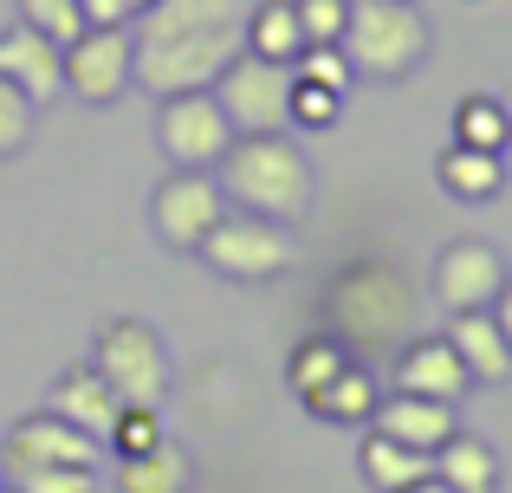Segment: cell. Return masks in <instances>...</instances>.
I'll return each instance as SVG.
<instances>
[{
	"instance_id": "obj_37",
	"label": "cell",
	"mask_w": 512,
	"mask_h": 493,
	"mask_svg": "<svg viewBox=\"0 0 512 493\" xmlns=\"http://www.w3.org/2000/svg\"><path fill=\"white\" fill-rule=\"evenodd\" d=\"M130 7H137V13H143V7H150V0H130Z\"/></svg>"
},
{
	"instance_id": "obj_32",
	"label": "cell",
	"mask_w": 512,
	"mask_h": 493,
	"mask_svg": "<svg viewBox=\"0 0 512 493\" xmlns=\"http://www.w3.org/2000/svg\"><path fill=\"white\" fill-rule=\"evenodd\" d=\"M299 78V72H292ZM338 104H344V91H325V85H292V124H312V130H325L331 117H338Z\"/></svg>"
},
{
	"instance_id": "obj_16",
	"label": "cell",
	"mask_w": 512,
	"mask_h": 493,
	"mask_svg": "<svg viewBox=\"0 0 512 493\" xmlns=\"http://www.w3.org/2000/svg\"><path fill=\"white\" fill-rule=\"evenodd\" d=\"M448 338H454V351H461V364H467L474 383H506L512 377V344H506L500 318H493V305L487 312H454Z\"/></svg>"
},
{
	"instance_id": "obj_29",
	"label": "cell",
	"mask_w": 512,
	"mask_h": 493,
	"mask_svg": "<svg viewBox=\"0 0 512 493\" xmlns=\"http://www.w3.org/2000/svg\"><path fill=\"white\" fill-rule=\"evenodd\" d=\"M292 13H299L305 46H338L344 20H350V0H292Z\"/></svg>"
},
{
	"instance_id": "obj_22",
	"label": "cell",
	"mask_w": 512,
	"mask_h": 493,
	"mask_svg": "<svg viewBox=\"0 0 512 493\" xmlns=\"http://www.w3.org/2000/svg\"><path fill=\"white\" fill-rule=\"evenodd\" d=\"M350 364V344L338 338V331H312V338L299 344V351L286 357V390L299 396V403H312L318 390H325L331 377Z\"/></svg>"
},
{
	"instance_id": "obj_5",
	"label": "cell",
	"mask_w": 512,
	"mask_h": 493,
	"mask_svg": "<svg viewBox=\"0 0 512 493\" xmlns=\"http://www.w3.org/2000/svg\"><path fill=\"white\" fill-rule=\"evenodd\" d=\"M91 370L117 390V403L163 409V396H169V351L156 338V325H143V318H111L91 338Z\"/></svg>"
},
{
	"instance_id": "obj_35",
	"label": "cell",
	"mask_w": 512,
	"mask_h": 493,
	"mask_svg": "<svg viewBox=\"0 0 512 493\" xmlns=\"http://www.w3.org/2000/svg\"><path fill=\"white\" fill-rule=\"evenodd\" d=\"M396 493H454L441 474H422V481H409V487H396Z\"/></svg>"
},
{
	"instance_id": "obj_12",
	"label": "cell",
	"mask_w": 512,
	"mask_h": 493,
	"mask_svg": "<svg viewBox=\"0 0 512 493\" xmlns=\"http://www.w3.org/2000/svg\"><path fill=\"white\" fill-rule=\"evenodd\" d=\"M0 78H13V85L46 111L52 98H65V46L52 33H39V26H26V20L7 26V33H0Z\"/></svg>"
},
{
	"instance_id": "obj_33",
	"label": "cell",
	"mask_w": 512,
	"mask_h": 493,
	"mask_svg": "<svg viewBox=\"0 0 512 493\" xmlns=\"http://www.w3.org/2000/svg\"><path fill=\"white\" fill-rule=\"evenodd\" d=\"M78 13H85V26H130L137 20L130 0H78Z\"/></svg>"
},
{
	"instance_id": "obj_3",
	"label": "cell",
	"mask_w": 512,
	"mask_h": 493,
	"mask_svg": "<svg viewBox=\"0 0 512 493\" xmlns=\"http://www.w3.org/2000/svg\"><path fill=\"white\" fill-rule=\"evenodd\" d=\"M221 189H227V208H247V215H266L286 228L312 208V163L299 156V143L286 130L234 137V150L221 156Z\"/></svg>"
},
{
	"instance_id": "obj_2",
	"label": "cell",
	"mask_w": 512,
	"mask_h": 493,
	"mask_svg": "<svg viewBox=\"0 0 512 493\" xmlns=\"http://www.w3.org/2000/svg\"><path fill=\"white\" fill-rule=\"evenodd\" d=\"M325 325L350 351H402L415 338V292L389 260H350L325 286Z\"/></svg>"
},
{
	"instance_id": "obj_25",
	"label": "cell",
	"mask_w": 512,
	"mask_h": 493,
	"mask_svg": "<svg viewBox=\"0 0 512 493\" xmlns=\"http://www.w3.org/2000/svg\"><path fill=\"white\" fill-rule=\"evenodd\" d=\"M454 143H474V150H500L506 156V98H461L454 111Z\"/></svg>"
},
{
	"instance_id": "obj_13",
	"label": "cell",
	"mask_w": 512,
	"mask_h": 493,
	"mask_svg": "<svg viewBox=\"0 0 512 493\" xmlns=\"http://www.w3.org/2000/svg\"><path fill=\"white\" fill-rule=\"evenodd\" d=\"M506 286V266L487 241H454L448 253L435 260V299L448 312H487Z\"/></svg>"
},
{
	"instance_id": "obj_8",
	"label": "cell",
	"mask_w": 512,
	"mask_h": 493,
	"mask_svg": "<svg viewBox=\"0 0 512 493\" xmlns=\"http://www.w3.org/2000/svg\"><path fill=\"white\" fill-rule=\"evenodd\" d=\"M156 137H163V156L175 169H221V156L234 150L240 130L227 124L214 91H175V98H163Z\"/></svg>"
},
{
	"instance_id": "obj_10",
	"label": "cell",
	"mask_w": 512,
	"mask_h": 493,
	"mask_svg": "<svg viewBox=\"0 0 512 493\" xmlns=\"http://www.w3.org/2000/svg\"><path fill=\"white\" fill-rule=\"evenodd\" d=\"M137 85V39L130 26H85L65 46V91L85 104H117Z\"/></svg>"
},
{
	"instance_id": "obj_38",
	"label": "cell",
	"mask_w": 512,
	"mask_h": 493,
	"mask_svg": "<svg viewBox=\"0 0 512 493\" xmlns=\"http://www.w3.org/2000/svg\"><path fill=\"white\" fill-rule=\"evenodd\" d=\"M0 493H7V481H0Z\"/></svg>"
},
{
	"instance_id": "obj_17",
	"label": "cell",
	"mask_w": 512,
	"mask_h": 493,
	"mask_svg": "<svg viewBox=\"0 0 512 493\" xmlns=\"http://www.w3.org/2000/svg\"><path fill=\"white\" fill-rule=\"evenodd\" d=\"M46 409H59L65 422H78L85 435H98V442H104L124 403H117V390H111V383H104L91 364H78V370H65V377L52 383V403H46Z\"/></svg>"
},
{
	"instance_id": "obj_30",
	"label": "cell",
	"mask_w": 512,
	"mask_h": 493,
	"mask_svg": "<svg viewBox=\"0 0 512 493\" xmlns=\"http://www.w3.org/2000/svg\"><path fill=\"white\" fill-rule=\"evenodd\" d=\"M20 20L39 26V33H52L59 46H72V39L85 33V13H78V0H20Z\"/></svg>"
},
{
	"instance_id": "obj_14",
	"label": "cell",
	"mask_w": 512,
	"mask_h": 493,
	"mask_svg": "<svg viewBox=\"0 0 512 493\" xmlns=\"http://www.w3.org/2000/svg\"><path fill=\"white\" fill-rule=\"evenodd\" d=\"M467 383H474V377H467V364H461V351H454L448 331H441V338H409V351H396V390L454 403Z\"/></svg>"
},
{
	"instance_id": "obj_11",
	"label": "cell",
	"mask_w": 512,
	"mask_h": 493,
	"mask_svg": "<svg viewBox=\"0 0 512 493\" xmlns=\"http://www.w3.org/2000/svg\"><path fill=\"white\" fill-rule=\"evenodd\" d=\"M7 468H39V461H65V468H98V435H85L78 422H65L59 409H39V416L13 422L7 448H0Z\"/></svg>"
},
{
	"instance_id": "obj_18",
	"label": "cell",
	"mask_w": 512,
	"mask_h": 493,
	"mask_svg": "<svg viewBox=\"0 0 512 493\" xmlns=\"http://www.w3.org/2000/svg\"><path fill=\"white\" fill-rule=\"evenodd\" d=\"M117 493H195V461L175 435H163L150 455H117Z\"/></svg>"
},
{
	"instance_id": "obj_15",
	"label": "cell",
	"mask_w": 512,
	"mask_h": 493,
	"mask_svg": "<svg viewBox=\"0 0 512 493\" xmlns=\"http://www.w3.org/2000/svg\"><path fill=\"white\" fill-rule=\"evenodd\" d=\"M370 422H376L383 435H396V442L422 448V455H435V448L448 442L454 429H461V422H454V403H441V396H415V390H396V396H383Z\"/></svg>"
},
{
	"instance_id": "obj_1",
	"label": "cell",
	"mask_w": 512,
	"mask_h": 493,
	"mask_svg": "<svg viewBox=\"0 0 512 493\" xmlns=\"http://www.w3.org/2000/svg\"><path fill=\"white\" fill-rule=\"evenodd\" d=\"M137 85L156 98L214 91V78L247 52L240 0H150L137 13Z\"/></svg>"
},
{
	"instance_id": "obj_19",
	"label": "cell",
	"mask_w": 512,
	"mask_h": 493,
	"mask_svg": "<svg viewBox=\"0 0 512 493\" xmlns=\"http://www.w3.org/2000/svg\"><path fill=\"white\" fill-rule=\"evenodd\" d=\"M435 176H441V189L461 195V202H487V195H500V182H506V156L500 150H474V143H448L441 163H435Z\"/></svg>"
},
{
	"instance_id": "obj_9",
	"label": "cell",
	"mask_w": 512,
	"mask_h": 493,
	"mask_svg": "<svg viewBox=\"0 0 512 493\" xmlns=\"http://www.w3.org/2000/svg\"><path fill=\"white\" fill-rule=\"evenodd\" d=\"M221 215H227V189L208 169H175L150 195V228H156V241L175 247V253H195L214 234Z\"/></svg>"
},
{
	"instance_id": "obj_7",
	"label": "cell",
	"mask_w": 512,
	"mask_h": 493,
	"mask_svg": "<svg viewBox=\"0 0 512 493\" xmlns=\"http://www.w3.org/2000/svg\"><path fill=\"white\" fill-rule=\"evenodd\" d=\"M201 260L214 266L221 279H247V286H260V279H279L292 266V241L279 221L266 215H247V208H227L221 221H214V234L195 247Z\"/></svg>"
},
{
	"instance_id": "obj_6",
	"label": "cell",
	"mask_w": 512,
	"mask_h": 493,
	"mask_svg": "<svg viewBox=\"0 0 512 493\" xmlns=\"http://www.w3.org/2000/svg\"><path fill=\"white\" fill-rule=\"evenodd\" d=\"M292 65L260 59V52H240L221 78H214V98H221L227 124L240 137H266V130H292Z\"/></svg>"
},
{
	"instance_id": "obj_21",
	"label": "cell",
	"mask_w": 512,
	"mask_h": 493,
	"mask_svg": "<svg viewBox=\"0 0 512 493\" xmlns=\"http://www.w3.org/2000/svg\"><path fill=\"white\" fill-rule=\"evenodd\" d=\"M422 474H435V455H422V448L370 429V442H363V481H370L376 493H396V487L422 481Z\"/></svg>"
},
{
	"instance_id": "obj_26",
	"label": "cell",
	"mask_w": 512,
	"mask_h": 493,
	"mask_svg": "<svg viewBox=\"0 0 512 493\" xmlns=\"http://www.w3.org/2000/svg\"><path fill=\"white\" fill-rule=\"evenodd\" d=\"M163 435H169V429H163V409L124 403V409H117V422H111V435H104V448H117V455H150Z\"/></svg>"
},
{
	"instance_id": "obj_28",
	"label": "cell",
	"mask_w": 512,
	"mask_h": 493,
	"mask_svg": "<svg viewBox=\"0 0 512 493\" xmlns=\"http://www.w3.org/2000/svg\"><path fill=\"white\" fill-rule=\"evenodd\" d=\"M33 111H39V104L26 98L13 78H0V163L26 150V137H33Z\"/></svg>"
},
{
	"instance_id": "obj_31",
	"label": "cell",
	"mask_w": 512,
	"mask_h": 493,
	"mask_svg": "<svg viewBox=\"0 0 512 493\" xmlns=\"http://www.w3.org/2000/svg\"><path fill=\"white\" fill-rule=\"evenodd\" d=\"M292 72L305 78V85H325V91H350V59H344V46H305L299 59H292Z\"/></svg>"
},
{
	"instance_id": "obj_34",
	"label": "cell",
	"mask_w": 512,
	"mask_h": 493,
	"mask_svg": "<svg viewBox=\"0 0 512 493\" xmlns=\"http://www.w3.org/2000/svg\"><path fill=\"white\" fill-rule=\"evenodd\" d=\"M493 318H500V331H506V344H512V286H500V299H493Z\"/></svg>"
},
{
	"instance_id": "obj_20",
	"label": "cell",
	"mask_w": 512,
	"mask_h": 493,
	"mask_svg": "<svg viewBox=\"0 0 512 493\" xmlns=\"http://www.w3.org/2000/svg\"><path fill=\"white\" fill-rule=\"evenodd\" d=\"M435 474L454 493H493V487H500V455H493L480 435H461V429H454L448 442L435 448Z\"/></svg>"
},
{
	"instance_id": "obj_23",
	"label": "cell",
	"mask_w": 512,
	"mask_h": 493,
	"mask_svg": "<svg viewBox=\"0 0 512 493\" xmlns=\"http://www.w3.org/2000/svg\"><path fill=\"white\" fill-rule=\"evenodd\" d=\"M376 403H383V396H376V377L357 364V357H350V364H344L338 377H331L305 409H312L318 422H370V416H376Z\"/></svg>"
},
{
	"instance_id": "obj_36",
	"label": "cell",
	"mask_w": 512,
	"mask_h": 493,
	"mask_svg": "<svg viewBox=\"0 0 512 493\" xmlns=\"http://www.w3.org/2000/svg\"><path fill=\"white\" fill-rule=\"evenodd\" d=\"M506 156H512V91H506Z\"/></svg>"
},
{
	"instance_id": "obj_4",
	"label": "cell",
	"mask_w": 512,
	"mask_h": 493,
	"mask_svg": "<svg viewBox=\"0 0 512 493\" xmlns=\"http://www.w3.org/2000/svg\"><path fill=\"white\" fill-rule=\"evenodd\" d=\"M338 46L363 85H402L428 59V20L415 0H350Z\"/></svg>"
},
{
	"instance_id": "obj_24",
	"label": "cell",
	"mask_w": 512,
	"mask_h": 493,
	"mask_svg": "<svg viewBox=\"0 0 512 493\" xmlns=\"http://www.w3.org/2000/svg\"><path fill=\"white\" fill-rule=\"evenodd\" d=\"M247 52L279 59V65L299 59V52H305V33H299V13H292V0H260V7L247 13Z\"/></svg>"
},
{
	"instance_id": "obj_27",
	"label": "cell",
	"mask_w": 512,
	"mask_h": 493,
	"mask_svg": "<svg viewBox=\"0 0 512 493\" xmlns=\"http://www.w3.org/2000/svg\"><path fill=\"white\" fill-rule=\"evenodd\" d=\"M13 493H91V468H65V461H39V468H7Z\"/></svg>"
},
{
	"instance_id": "obj_39",
	"label": "cell",
	"mask_w": 512,
	"mask_h": 493,
	"mask_svg": "<svg viewBox=\"0 0 512 493\" xmlns=\"http://www.w3.org/2000/svg\"><path fill=\"white\" fill-rule=\"evenodd\" d=\"M7 493H13V487H7Z\"/></svg>"
}]
</instances>
